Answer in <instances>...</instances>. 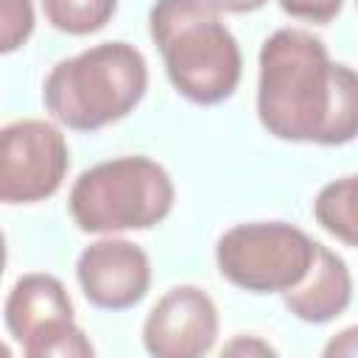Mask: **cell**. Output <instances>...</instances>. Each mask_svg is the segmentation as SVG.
<instances>
[{"mask_svg": "<svg viewBox=\"0 0 358 358\" xmlns=\"http://www.w3.org/2000/svg\"><path fill=\"white\" fill-rule=\"evenodd\" d=\"M148 64L129 42H101L53 64L42 101L73 131H95L123 120L145 95Z\"/></svg>", "mask_w": 358, "mask_h": 358, "instance_id": "obj_3", "label": "cell"}, {"mask_svg": "<svg viewBox=\"0 0 358 358\" xmlns=\"http://www.w3.org/2000/svg\"><path fill=\"white\" fill-rule=\"evenodd\" d=\"M173 182L168 171L143 154L115 157L78 173L67 207L81 232L112 235L151 229L173 210Z\"/></svg>", "mask_w": 358, "mask_h": 358, "instance_id": "obj_4", "label": "cell"}, {"mask_svg": "<svg viewBox=\"0 0 358 358\" xmlns=\"http://www.w3.org/2000/svg\"><path fill=\"white\" fill-rule=\"evenodd\" d=\"M70 168L64 134L39 117H22L0 131V199L36 204L50 199Z\"/></svg>", "mask_w": 358, "mask_h": 358, "instance_id": "obj_7", "label": "cell"}, {"mask_svg": "<svg viewBox=\"0 0 358 358\" xmlns=\"http://www.w3.org/2000/svg\"><path fill=\"white\" fill-rule=\"evenodd\" d=\"M227 355H274V347L266 344L263 338L257 336H235L227 347H224Z\"/></svg>", "mask_w": 358, "mask_h": 358, "instance_id": "obj_16", "label": "cell"}, {"mask_svg": "<svg viewBox=\"0 0 358 358\" xmlns=\"http://www.w3.org/2000/svg\"><path fill=\"white\" fill-rule=\"evenodd\" d=\"M316 224L347 246H358V173L327 182L313 201Z\"/></svg>", "mask_w": 358, "mask_h": 358, "instance_id": "obj_11", "label": "cell"}, {"mask_svg": "<svg viewBox=\"0 0 358 358\" xmlns=\"http://www.w3.org/2000/svg\"><path fill=\"white\" fill-rule=\"evenodd\" d=\"M76 277L90 305L101 310H126L148 294L151 260L131 241L103 238L78 255Z\"/></svg>", "mask_w": 358, "mask_h": 358, "instance_id": "obj_9", "label": "cell"}, {"mask_svg": "<svg viewBox=\"0 0 358 358\" xmlns=\"http://www.w3.org/2000/svg\"><path fill=\"white\" fill-rule=\"evenodd\" d=\"M322 352H324L327 358H333V355H350V358H355V355H358V324L338 330V333L324 344Z\"/></svg>", "mask_w": 358, "mask_h": 358, "instance_id": "obj_15", "label": "cell"}, {"mask_svg": "<svg viewBox=\"0 0 358 358\" xmlns=\"http://www.w3.org/2000/svg\"><path fill=\"white\" fill-rule=\"evenodd\" d=\"M257 117L277 140L344 145L358 137V70L319 36L280 28L260 48Z\"/></svg>", "mask_w": 358, "mask_h": 358, "instance_id": "obj_1", "label": "cell"}, {"mask_svg": "<svg viewBox=\"0 0 358 358\" xmlns=\"http://www.w3.org/2000/svg\"><path fill=\"white\" fill-rule=\"evenodd\" d=\"M6 327L28 358H92L73 299L53 274H22L6 296Z\"/></svg>", "mask_w": 358, "mask_h": 358, "instance_id": "obj_6", "label": "cell"}, {"mask_svg": "<svg viewBox=\"0 0 358 358\" xmlns=\"http://www.w3.org/2000/svg\"><path fill=\"white\" fill-rule=\"evenodd\" d=\"M316 257V241L285 221H252L227 229L215 263L227 282L249 294H285L299 285Z\"/></svg>", "mask_w": 358, "mask_h": 358, "instance_id": "obj_5", "label": "cell"}, {"mask_svg": "<svg viewBox=\"0 0 358 358\" xmlns=\"http://www.w3.org/2000/svg\"><path fill=\"white\" fill-rule=\"evenodd\" d=\"M280 8L288 14V17H296V20H308V22H330L338 17L344 0H277Z\"/></svg>", "mask_w": 358, "mask_h": 358, "instance_id": "obj_14", "label": "cell"}, {"mask_svg": "<svg viewBox=\"0 0 358 358\" xmlns=\"http://www.w3.org/2000/svg\"><path fill=\"white\" fill-rule=\"evenodd\" d=\"M45 20L70 36L101 31L117 11V0H42Z\"/></svg>", "mask_w": 358, "mask_h": 358, "instance_id": "obj_12", "label": "cell"}, {"mask_svg": "<svg viewBox=\"0 0 358 358\" xmlns=\"http://www.w3.org/2000/svg\"><path fill=\"white\" fill-rule=\"evenodd\" d=\"M210 3L227 14H249V11H257L266 6V0H210Z\"/></svg>", "mask_w": 358, "mask_h": 358, "instance_id": "obj_17", "label": "cell"}, {"mask_svg": "<svg viewBox=\"0 0 358 358\" xmlns=\"http://www.w3.org/2000/svg\"><path fill=\"white\" fill-rule=\"evenodd\" d=\"M218 336V310L199 285L165 291L143 322V344L154 358L207 355Z\"/></svg>", "mask_w": 358, "mask_h": 358, "instance_id": "obj_8", "label": "cell"}, {"mask_svg": "<svg viewBox=\"0 0 358 358\" xmlns=\"http://www.w3.org/2000/svg\"><path fill=\"white\" fill-rule=\"evenodd\" d=\"M285 308L308 324H324L341 316L352 302V277L341 255L316 241V257L299 285L282 294Z\"/></svg>", "mask_w": 358, "mask_h": 358, "instance_id": "obj_10", "label": "cell"}, {"mask_svg": "<svg viewBox=\"0 0 358 358\" xmlns=\"http://www.w3.org/2000/svg\"><path fill=\"white\" fill-rule=\"evenodd\" d=\"M0 20H3L0 50L11 53L20 45H25L31 31H34V6H31V0H3Z\"/></svg>", "mask_w": 358, "mask_h": 358, "instance_id": "obj_13", "label": "cell"}, {"mask_svg": "<svg viewBox=\"0 0 358 358\" xmlns=\"http://www.w3.org/2000/svg\"><path fill=\"white\" fill-rule=\"evenodd\" d=\"M148 31L173 90L187 101L215 106L238 90L241 48L210 0H157Z\"/></svg>", "mask_w": 358, "mask_h": 358, "instance_id": "obj_2", "label": "cell"}]
</instances>
